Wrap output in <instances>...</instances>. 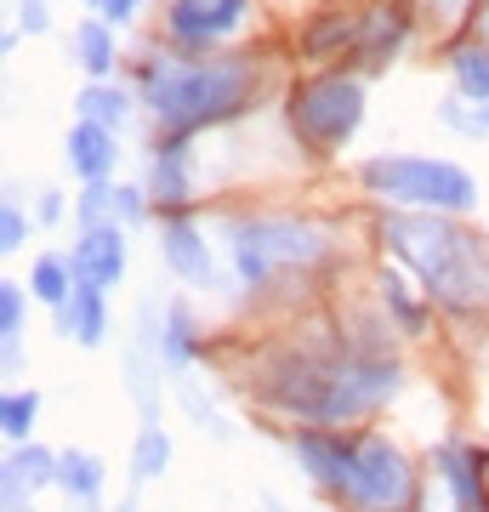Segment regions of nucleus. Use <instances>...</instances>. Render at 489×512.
<instances>
[{
    "instance_id": "f8f14e48",
    "label": "nucleus",
    "mask_w": 489,
    "mask_h": 512,
    "mask_svg": "<svg viewBox=\"0 0 489 512\" xmlns=\"http://www.w3.org/2000/svg\"><path fill=\"white\" fill-rule=\"evenodd\" d=\"M410 40V18H404L399 6H376V12H364L359 18V40H353V63L359 69H387L399 46Z\"/></svg>"
},
{
    "instance_id": "cd10ccee",
    "label": "nucleus",
    "mask_w": 489,
    "mask_h": 512,
    "mask_svg": "<svg viewBox=\"0 0 489 512\" xmlns=\"http://www.w3.org/2000/svg\"><path fill=\"white\" fill-rule=\"evenodd\" d=\"M381 296H387V308L399 313V325L410 330V336H416V330H421V308L410 302V291H404V279H399V274H381Z\"/></svg>"
},
{
    "instance_id": "0eeeda50",
    "label": "nucleus",
    "mask_w": 489,
    "mask_h": 512,
    "mask_svg": "<svg viewBox=\"0 0 489 512\" xmlns=\"http://www.w3.org/2000/svg\"><path fill=\"white\" fill-rule=\"evenodd\" d=\"M342 501L353 512H404L410 501H416V473H410V461H404L387 439L359 433L353 467H347V484H342Z\"/></svg>"
},
{
    "instance_id": "423d86ee",
    "label": "nucleus",
    "mask_w": 489,
    "mask_h": 512,
    "mask_svg": "<svg viewBox=\"0 0 489 512\" xmlns=\"http://www.w3.org/2000/svg\"><path fill=\"white\" fill-rule=\"evenodd\" d=\"M364 120V86L353 74H313L290 92V126L313 154L342 148Z\"/></svg>"
},
{
    "instance_id": "aec40b11",
    "label": "nucleus",
    "mask_w": 489,
    "mask_h": 512,
    "mask_svg": "<svg viewBox=\"0 0 489 512\" xmlns=\"http://www.w3.org/2000/svg\"><path fill=\"white\" fill-rule=\"evenodd\" d=\"M74 109H80V120H97V126L120 131V126H126V114H131V97L120 92L114 80H91L86 92L74 97Z\"/></svg>"
},
{
    "instance_id": "5701e85b",
    "label": "nucleus",
    "mask_w": 489,
    "mask_h": 512,
    "mask_svg": "<svg viewBox=\"0 0 489 512\" xmlns=\"http://www.w3.org/2000/svg\"><path fill=\"white\" fill-rule=\"evenodd\" d=\"M450 74H455V92L467 97V103H484L489 97V46H455L450 52Z\"/></svg>"
},
{
    "instance_id": "4468645a",
    "label": "nucleus",
    "mask_w": 489,
    "mask_h": 512,
    "mask_svg": "<svg viewBox=\"0 0 489 512\" xmlns=\"http://www.w3.org/2000/svg\"><path fill=\"white\" fill-rule=\"evenodd\" d=\"M160 256L171 262V274L194 279V285H205L211 279V251H205V234L194 228V222L182 217V211H171L160 228Z\"/></svg>"
},
{
    "instance_id": "9d476101",
    "label": "nucleus",
    "mask_w": 489,
    "mask_h": 512,
    "mask_svg": "<svg viewBox=\"0 0 489 512\" xmlns=\"http://www.w3.org/2000/svg\"><path fill=\"white\" fill-rule=\"evenodd\" d=\"M353 444L347 433H336V427H302L296 439H290V450H296V461L313 473V484H325V490L342 495L347 484V467H353Z\"/></svg>"
},
{
    "instance_id": "c9c22d12",
    "label": "nucleus",
    "mask_w": 489,
    "mask_h": 512,
    "mask_svg": "<svg viewBox=\"0 0 489 512\" xmlns=\"http://www.w3.org/2000/svg\"><path fill=\"white\" fill-rule=\"evenodd\" d=\"M86 6H97V12H103V0H86Z\"/></svg>"
},
{
    "instance_id": "39448f33",
    "label": "nucleus",
    "mask_w": 489,
    "mask_h": 512,
    "mask_svg": "<svg viewBox=\"0 0 489 512\" xmlns=\"http://www.w3.org/2000/svg\"><path fill=\"white\" fill-rule=\"evenodd\" d=\"M364 188L393 200L399 211H444V217H461L478 205V183H472L461 165L450 160H427V154H381V160H364Z\"/></svg>"
},
{
    "instance_id": "b1692460",
    "label": "nucleus",
    "mask_w": 489,
    "mask_h": 512,
    "mask_svg": "<svg viewBox=\"0 0 489 512\" xmlns=\"http://www.w3.org/2000/svg\"><path fill=\"white\" fill-rule=\"evenodd\" d=\"M74 285H80V279H74V262H63V256H40L35 268H29V291H35L52 313L74 296Z\"/></svg>"
},
{
    "instance_id": "a211bd4d",
    "label": "nucleus",
    "mask_w": 489,
    "mask_h": 512,
    "mask_svg": "<svg viewBox=\"0 0 489 512\" xmlns=\"http://www.w3.org/2000/svg\"><path fill=\"white\" fill-rule=\"evenodd\" d=\"M74 63L91 74V80H109L114 74V23H103V18H86L80 29H74Z\"/></svg>"
},
{
    "instance_id": "4be33fe9",
    "label": "nucleus",
    "mask_w": 489,
    "mask_h": 512,
    "mask_svg": "<svg viewBox=\"0 0 489 512\" xmlns=\"http://www.w3.org/2000/svg\"><path fill=\"white\" fill-rule=\"evenodd\" d=\"M165 467H171V433H165L160 421H143L137 450H131V478L137 484H154V478H165Z\"/></svg>"
},
{
    "instance_id": "f257e3e1",
    "label": "nucleus",
    "mask_w": 489,
    "mask_h": 512,
    "mask_svg": "<svg viewBox=\"0 0 489 512\" xmlns=\"http://www.w3.org/2000/svg\"><path fill=\"white\" fill-rule=\"evenodd\" d=\"M399 387V365L376 348H290L279 353L256 393L313 427H342V421L370 416L381 399H393Z\"/></svg>"
},
{
    "instance_id": "7ed1b4c3",
    "label": "nucleus",
    "mask_w": 489,
    "mask_h": 512,
    "mask_svg": "<svg viewBox=\"0 0 489 512\" xmlns=\"http://www.w3.org/2000/svg\"><path fill=\"white\" fill-rule=\"evenodd\" d=\"M256 92L251 57H211V63H148L143 97L165 137H194L205 126L234 120Z\"/></svg>"
},
{
    "instance_id": "f3484780",
    "label": "nucleus",
    "mask_w": 489,
    "mask_h": 512,
    "mask_svg": "<svg viewBox=\"0 0 489 512\" xmlns=\"http://www.w3.org/2000/svg\"><path fill=\"white\" fill-rule=\"evenodd\" d=\"M46 484H57V456L52 450H40V444H18L12 450V461H6V501H29L35 490H46Z\"/></svg>"
},
{
    "instance_id": "f03ea898",
    "label": "nucleus",
    "mask_w": 489,
    "mask_h": 512,
    "mask_svg": "<svg viewBox=\"0 0 489 512\" xmlns=\"http://www.w3.org/2000/svg\"><path fill=\"white\" fill-rule=\"evenodd\" d=\"M387 251L404 256L438 302L455 319H489V239L455 228L444 211H393L381 217Z\"/></svg>"
},
{
    "instance_id": "20e7f679",
    "label": "nucleus",
    "mask_w": 489,
    "mask_h": 512,
    "mask_svg": "<svg viewBox=\"0 0 489 512\" xmlns=\"http://www.w3.org/2000/svg\"><path fill=\"white\" fill-rule=\"evenodd\" d=\"M228 256H234L239 279L262 291L279 274H308L319 262H330V234L313 222H290V217H234L228 228Z\"/></svg>"
},
{
    "instance_id": "2eb2a0df",
    "label": "nucleus",
    "mask_w": 489,
    "mask_h": 512,
    "mask_svg": "<svg viewBox=\"0 0 489 512\" xmlns=\"http://www.w3.org/2000/svg\"><path fill=\"white\" fill-rule=\"evenodd\" d=\"M438 473L455 495V512H489V490H484V461L472 456L467 444H444L438 450Z\"/></svg>"
},
{
    "instance_id": "473e14b6",
    "label": "nucleus",
    "mask_w": 489,
    "mask_h": 512,
    "mask_svg": "<svg viewBox=\"0 0 489 512\" xmlns=\"http://www.w3.org/2000/svg\"><path fill=\"white\" fill-rule=\"evenodd\" d=\"M35 217L40 222H57V217H63V194H52V188H46V194H40V205H35Z\"/></svg>"
},
{
    "instance_id": "9b49d317",
    "label": "nucleus",
    "mask_w": 489,
    "mask_h": 512,
    "mask_svg": "<svg viewBox=\"0 0 489 512\" xmlns=\"http://www.w3.org/2000/svg\"><path fill=\"white\" fill-rule=\"evenodd\" d=\"M63 160H69V171L80 183H109L114 160H120V131L97 126V120H80V126H69V137H63Z\"/></svg>"
},
{
    "instance_id": "bb28decb",
    "label": "nucleus",
    "mask_w": 489,
    "mask_h": 512,
    "mask_svg": "<svg viewBox=\"0 0 489 512\" xmlns=\"http://www.w3.org/2000/svg\"><path fill=\"white\" fill-rule=\"evenodd\" d=\"M114 194H120V188L86 183V194H80V228H103V222H114Z\"/></svg>"
},
{
    "instance_id": "c756f323",
    "label": "nucleus",
    "mask_w": 489,
    "mask_h": 512,
    "mask_svg": "<svg viewBox=\"0 0 489 512\" xmlns=\"http://www.w3.org/2000/svg\"><path fill=\"white\" fill-rule=\"evenodd\" d=\"M23 234H29V217H23L18 200L6 194V205H0V251H6V256L23 251Z\"/></svg>"
},
{
    "instance_id": "a878e982",
    "label": "nucleus",
    "mask_w": 489,
    "mask_h": 512,
    "mask_svg": "<svg viewBox=\"0 0 489 512\" xmlns=\"http://www.w3.org/2000/svg\"><path fill=\"white\" fill-rule=\"evenodd\" d=\"M438 120H444L450 131H461V137H489V97L467 109V97L455 92V97H444V103H438Z\"/></svg>"
},
{
    "instance_id": "72a5a7b5",
    "label": "nucleus",
    "mask_w": 489,
    "mask_h": 512,
    "mask_svg": "<svg viewBox=\"0 0 489 512\" xmlns=\"http://www.w3.org/2000/svg\"><path fill=\"white\" fill-rule=\"evenodd\" d=\"M131 12H137V0H103V18L109 23H126Z\"/></svg>"
},
{
    "instance_id": "412c9836",
    "label": "nucleus",
    "mask_w": 489,
    "mask_h": 512,
    "mask_svg": "<svg viewBox=\"0 0 489 512\" xmlns=\"http://www.w3.org/2000/svg\"><path fill=\"white\" fill-rule=\"evenodd\" d=\"M57 490H69L74 501H97L103 495V461L91 450H63L57 456Z\"/></svg>"
},
{
    "instance_id": "6ab92c4d",
    "label": "nucleus",
    "mask_w": 489,
    "mask_h": 512,
    "mask_svg": "<svg viewBox=\"0 0 489 512\" xmlns=\"http://www.w3.org/2000/svg\"><path fill=\"white\" fill-rule=\"evenodd\" d=\"M160 359H165V370H188L194 359H200V330H194V313H188V308H171V313H165Z\"/></svg>"
},
{
    "instance_id": "ddd939ff",
    "label": "nucleus",
    "mask_w": 489,
    "mask_h": 512,
    "mask_svg": "<svg viewBox=\"0 0 489 512\" xmlns=\"http://www.w3.org/2000/svg\"><path fill=\"white\" fill-rule=\"evenodd\" d=\"M188 194H194V183H188V137H160L154 160H148V200L160 211H182Z\"/></svg>"
},
{
    "instance_id": "7c9ffc66",
    "label": "nucleus",
    "mask_w": 489,
    "mask_h": 512,
    "mask_svg": "<svg viewBox=\"0 0 489 512\" xmlns=\"http://www.w3.org/2000/svg\"><path fill=\"white\" fill-rule=\"evenodd\" d=\"M114 217L120 222H143L148 217V194L143 188H120V194H114Z\"/></svg>"
},
{
    "instance_id": "1a4fd4ad",
    "label": "nucleus",
    "mask_w": 489,
    "mask_h": 512,
    "mask_svg": "<svg viewBox=\"0 0 489 512\" xmlns=\"http://www.w3.org/2000/svg\"><path fill=\"white\" fill-rule=\"evenodd\" d=\"M69 262H74V279L80 285H97V291L120 285V274H126V234H120V222L80 228V245H74Z\"/></svg>"
},
{
    "instance_id": "f704fd0d",
    "label": "nucleus",
    "mask_w": 489,
    "mask_h": 512,
    "mask_svg": "<svg viewBox=\"0 0 489 512\" xmlns=\"http://www.w3.org/2000/svg\"><path fill=\"white\" fill-rule=\"evenodd\" d=\"M433 6H438V12H450V18H455V12H461L467 0H433Z\"/></svg>"
},
{
    "instance_id": "dca6fc26",
    "label": "nucleus",
    "mask_w": 489,
    "mask_h": 512,
    "mask_svg": "<svg viewBox=\"0 0 489 512\" xmlns=\"http://www.w3.org/2000/svg\"><path fill=\"white\" fill-rule=\"evenodd\" d=\"M57 336H74L80 348H97L109 336V308H103L97 285H74V296L57 308Z\"/></svg>"
},
{
    "instance_id": "393cba45",
    "label": "nucleus",
    "mask_w": 489,
    "mask_h": 512,
    "mask_svg": "<svg viewBox=\"0 0 489 512\" xmlns=\"http://www.w3.org/2000/svg\"><path fill=\"white\" fill-rule=\"evenodd\" d=\"M35 416H40V399L29 393V387H23V393L12 387V393L0 399V433H6L12 444H29V433H35Z\"/></svg>"
},
{
    "instance_id": "6e6552de",
    "label": "nucleus",
    "mask_w": 489,
    "mask_h": 512,
    "mask_svg": "<svg viewBox=\"0 0 489 512\" xmlns=\"http://www.w3.org/2000/svg\"><path fill=\"white\" fill-rule=\"evenodd\" d=\"M245 18H251V0H171L165 6V35H171V46L205 57Z\"/></svg>"
},
{
    "instance_id": "c85d7f7f",
    "label": "nucleus",
    "mask_w": 489,
    "mask_h": 512,
    "mask_svg": "<svg viewBox=\"0 0 489 512\" xmlns=\"http://www.w3.org/2000/svg\"><path fill=\"white\" fill-rule=\"evenodd\" d=\"M0 336H23V285L0 279Z\"/></svg>"
},
{
    "instance_id": "2f4dec72",
    "label": "nucleus",
    "mask_w": 489,
    "mask_h": 512,
    "mask_svg": "<svg viewBox=\"0 0 489 512\" xmlns=\"http://www.w3.org/2000/svg\"><path fill=\"white\" fill-rule=\"evenodd\" d=\"M18 23H23V35H46V29H52L46 0H18Z\"/></svg>"
}]
</instances>
